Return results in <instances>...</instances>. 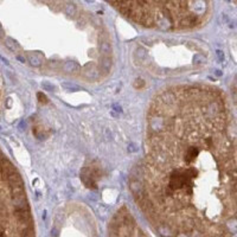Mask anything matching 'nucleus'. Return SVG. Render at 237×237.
<instances>
[{"label": "nucleus", "mask_w": 237, "mask_h": 237, "mask_svg": "<svg viewBox=\"0 0 237 237\" xmlns=\"http://www.w3.org/2000/svg\"><path fill=\"white\" fill-rule=\"evenodd\" d=\"M38 98H39V102H42V103H46L48 102V100H46V96L45 95H43L42 92H38Z\"/></svg>", "instance_id": "ddd939ff"}, {"label": "nucleus", "mask_w": 237, "mask_h": 237, "mask_svg": "<svg viewBox=\"0 0 237 237\" xmlns=\"http://www.w3.org/2000/svg\"><path fill=\"white\" fill-rule=\"evenodd\" d=\"M83 75L87 80H90V81H96L100 78V69L97 68L94 63H87L83 66Z\"/></svg>", "instance_id": "39448f33"}, {"label": "nucleus", "mask_w": 237, "mask_h": 237, "mask_svg": "<svg viewBox=\"0 0 237 237\" xmlns=\"http://www.w3.org/2000/svg\"><path fill=\"white\" fill-rule=\"evenodd\" d=\"M133 22L161 30L192 29L204 22L209 1H109Z\"/></svg>", "instance_id": "f03ea898"}, {"label": "nucleus", "mask_w": 237, "mask_h": 237, "mask_svg": "<svg viewBox=\"0 0 237 237\" xmlns=\"http://www.w3.org/2000/svg\"><path fill=\"white\" fill-rule=\"evenodd\" d=\"M62 69L63 71H66V72H74V71H80V65L77 64L76 62H65L64 64L62 65Z\"/></svg>", "instance_id": "423d86ee"}, {"label": "nucleus", "mask_w": 237, "mask_h": 237, "mask_svg": "<svg viewBox=\"0 0 237 237\" xmlns=\"http://www.w3.org/2000/svg\"><path fill=\"white\" fill-rule=\"evenodd\" d=\"M110 66H112V59L109 57H102L101 59V63H100V68L104 74H108L110 71Z\"/></svg>", "instance_id": "0eeeda50"}, {"label": "nucleus", "mask_w": 237, "mask_h": 237, "mask_svg": "<svg viewBox=\"0 0 237 237\" xmlns=\"http://www.w3.org/2000/svg\"><path fill=\"white\" fill-rule=\"evenodd\" d=\"M3 33H4V31H3V29H1V26H0V37L3 36Z\"/></svg>", "instance_id": "f3484780"}, {"label": "nucleus", "mask_w": 237, "mask_h": 237, "mask_svg": "<svg viewBox=\"0 0 237 237\" xmlns=\"http://www.w3.org/2000/svg\"><path fill=\"white\" fill-rule=\"evenodd\" d=\"M217 54H218V56H219V58H221V59H223V58H224V55L222 54L221 51H218V52H217Z\"/></svg>", "instance_id": "2eb2a0df"}, {"label": "nucleus", "mask_w": 237, "mask_h": 237, "mask_svg": "<svg viewBox=\"0 0 237 237\" xmlns=\"http://www.w3.org/2000/svg\"><path fill=\"white\" fill-rule=\"evenodd\" d=\"M65 13L68 14V16H71L74 17L77 13V8H76V6L74 5V4H68V5H65Z\"/></svg>", "instance_id": "9d476101"}, {"label": "nucleus", "mask_w": 237, "mask_h": 237, "mask_svg": "<svg viewBox=\"0 0 237 237\" xmlns=\"http://www.w3.org/2000/svg\"><path fill=\"white\" fill-rule=\"evenodd\" d=\"M62 87L64 88L65 90H70V92H78V90H81L80 87L74 84V83H70V82H64V83H62Z\"/></svg>", "instance_id": "1a4fd4ad"}, {"label": "nucleus", "mask_w": 237, "mask_h": 237, "mask_svg": "<svg viewBox=\"0 0 237 237\" xmlns=\"http://www.w3.org/2000/svg\"><path fill=\"white\" fill-rule=\"evenodd\" d=\"M42 88H43L44 90H48V92H55V90H56V87H55L52 83H50V82L48 81L42 83Z\"/></svg>", "instance_id": "9b49d317"}, {"label": "nucleus", "mask_w": 237, "mask_h": 237, "mask_svg": "<svg viewBox=\"0 0 237 237\" xmlns=\"http://www.w3.org/2000/svg\"><path fill=\"white\" fill-rule=\"evenodd\" d=\"M27 58H29L30 63H31L33 66H40L42 62H43L42 58H40L37 54H29L27 55Z\"/></svg>", "instance_id": "6e6552de"}, {"label": "nucleus", "mask_w": 237, "mask_h": 237, "mask_svg": "<svg viewBox=\"0 0 237 237\" xmlns=\"http://www.w3.org/2000/svg\"><path fill=\"white\" fill-rule=\"evenodd\" d=\"M6 45L11 49V50H16L17 49L16 42H14L13 39H11V38H7V39H6Z\"/></svg>", "instance_id": "f8f14e48"}, {"label": "nucleus", "mask_w": 237, "mask_h": 237, "mask_svg": "<svg viewBox=\"0 0 237 237\" xmlns=\"http://www.w3.org/2000/svg\"><path fill=\"white\" fill-rule=\"evenodd\" d=\"M0 237H34L20 174L0 151Z\"/></svg>", "instance_id": "7ed1b4c3"}, {"label": "nucleus", "mask_w": 237, "mask_h": 237, "mask_svg": "<svg viewBox=\"0 0 237 237\" xmlns=\"http://www.w3.org/2000/svg\"><path fill=\"white\" fill-rule=\"evenodd\" d=\"M108 237H148L140 229L129 212L122 209L118 211L109 225Z\"/></svg>", "instance_id": "20e7f679"}, {"label": "nucleus", "mask_w": 237, "mask_h": 237, "mask_svg": "<svg viewBox=\"0 0 237 237\" xmlns=\"http://www.w3.org/2000/svg\"><path fill=\"white\" fill-rule=\"evenodd\" d=\"M18 59H20V61H22L23 63H24V62H25V58H23L22 56H18Z\"/></svg>", "instance_id": "dca6fc26"}, {"label": "nucleus", "mask_w": 237, "mask_h": 237, "mask_svg": "<svg viewBox=\"0 0 237 237\" xmlns=\"http://www.w3.org/2000/svg\"><path fill=\"white\" fill-rule=\"evenodd\" d=\"M1 95H3V82H1V77H0V103H1Z\"/></svg>", "instance_id": "4468645a"}, {"label": "nucleus", "mask_w": 237, "mask_h": 237, "mask_svg": "<svg viewBox=\"0 0 237 237\" xmlns=\"http://www.w3.org/2000/svg\"><path fill=\"white\" fill-rule=\"evenodd\" d=\"M232 121L224 95L211 87H173L152 101L145 161L130 190L159 237L235 234Z\"/></svg>", "instance_id": "f257e3e1"}]
</instances>
